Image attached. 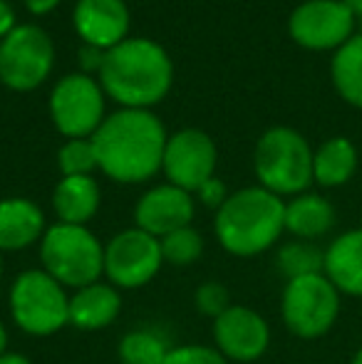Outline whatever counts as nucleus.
Returning <instances> with one entry per match:
<instances>
[{"mask_svg":"<svg viewBox=\"0 0 362 364\" xmlns=\"http://www.w3.org/2000/svg\"><path fill=\"white\" fill-rule=\"evenodd\" d=\"M166 129L149 109H119L92 134L97 166L117 183H142L161 171Z\"/></svg>","mask_w":362,"mask_h":364,"instance_id":"obj_1","label":"nucleus"},{"mask_svg":"<svg viewBox=\"0 0 362 364\" xmlns=\"http://www.w3.org/2000/svg\"><path fill=\"white\" fill-rule=\"evenodd\" d=\"M18 28V23H15V13L13 8H10L8 0H0V40L8 38L13 30Z\"/></svg>","mask_w":362,"mask_h":364,"instance_id":"obj_31","label":"nucleus"},{"mask_svg":"<svg viewBox=\"0 0 362 364\" xmlns=\"http://www.w3.org/2000/svg\"><path fill=\"white\" fill-rule=\"evenodd\" d=\"M358 149L345 136H333L313 151V183L340 188L358 173Z\"/></svg>","mask_w":362,"mask_h":364,"instance_id":"obj_21","label":"nucleus"},{"mask_svg":"<svg viewBox=\"0 0 362 364\" xmlns=\"http://www.w3.org/2000/svg\"><path fill=\"white\" fill-rule=\"evenodd\" d=\"M164 364H231L216 347L208 345H176L171 347Z\"/></svg>","mask_w":362,"mask_h":364,"instance_id":"obj_28","label":"nucleus"},{"mask_svg":"<svg viewBox=\"0 0 362 364\" xmlns=\"http://www.w3.org/2000/svg\"><path fill=\"white\" fill-rule=\"evenodd\" d=\"M323 273L340 295L362 297V225L330 240L325 248Z\"/></svg>","mask_w":362,"mask_h":364,"instance_id":"obj_17","label":"nucleus"},{"mask_svg":"<svg viewBox=\"0 0 362 364\" xmlns=\"http://www.w3.org/2000/svg\"><path fill=\"white\" fill-rule=\"evenodd\" d=\"M40 263L65 288H85L105 275V245L87 225H48L40 240Z\"/></svg>","mask_w":362,"mask_h":364,"instance_id":"obj_5","label":"nucleus"},{"mask_svg":"<svg viewBox=\"0 0 362 364\" xmlns=\"http://www.w3.org/2000/svg\"><path fill=\"white\" fill-rule=\"evenodd\" d=\"M231 196V193L226 191V183L221 181L218 176H213V178H208L206 183H203L201 188L196 191V198L203 203L206 208H211V211H218V208L226 203V198Z\"/></svg>","mask_w":362,"mask_h":364,"instance_id":"obj_29","label":"nucleus"},{"mask_svg":"<svg viewBox=\"0 0 362 364\" xmlns=\"http://www.w3.org/2000/svg\"><path fill=\"white\" fill-rule=\"evenodd\" d=\"M55 45L38 25H18L0 40V82L8 90H38L53 73Z\"/></svg>","mask_w":362,"mask_h":364,"instance_id":"obj_8","label":"nucleus"},{"mask_svg":"<svg viewBox=\"0 0 362 364\" xmlns=\"http://www.w3.org/2000/svg\"><path fill=\"white\" fill-rule=\"evenodd\" d=\"M100 183L92 176H63L53 191V208L60 223L87 225L100 211Z\"/></svg>","mask_w":362,"mask_h":364,"instance_id":"obj_20","label":"nucleus"},{"mask_svg":"<svg viewBox=\"0 0 362 364\" xmlns=\"http://www.w3.org/2000/svg\"><path fill=\"white\" fill-rule=\"evenodd\" d=\"M45 230V213L35 201L20 196L0 201V253H15L40 243Z\"/></svg>","mask_w":362,"mask_h":364,"instance_id":"obj_16","label":"nucleus"},{"mask_svg":"<svg viewBox=\"0 0 362 364\" xmlns=\"http://www.w3.org/2000/svg\"><path fill=\"white\" fill-rule=\"evenodd\" d=\"M97 77L102 92L122 105V109H149L169 95L174 65L154 40L127 38L107 50Z\"/></svg>","mask_w":362,"mask_h":364,"instance_id":"obj_2","label":"nucleus"},{"mask_svg":"<svg viewBox=\"0 0 362 364\" xmlns=\"http://www.w3.org/2000/svg\"><path fill=\"white\" fill-rule=\"evenodd\" d=\"M231 305H233L231 292H228V288L223 283H218V280H206V283H201L193 290V307H196L203 317L216 320V317H221Z\"/></svg>","mask_w":362,"mask_h":364,"instance_id":"obj_27","label":"nucleus"},{"mask_svg":"<svg viewBox=\"0 0 362 364\" xmlns=\"http://www.w3.org/2000/svg\"><path fill=\"white\" fill-rule=\"evenodd\" d=\"M358 20L343 0H305L290 13L288 33L305 50H338L355 35Z\"/></svg>","mask_w":362,"mask_h":364,"instance_id":"obj_11","label":"nucleus"},{"mask_svg":"<svg viewBox=\"0 0 362 364\" xmlns=\"http://www.w3.org/2000/svg\"><path fill=\"white\" fill-rule=\"evenodd\" d=\"M333 87L350 107L362 109V33H355L330 60Z\"/></svg>","mask_w":362,"mask_h":364,"instance_id":"obj_22","label":"nucleus"},{"mask_svg":"<svg viewBox=\"0 0 362 364\" xmlns=\"http://www.w3.org/2000/svg\"><path fill=\"white\" fill-rule=\"evenodd\" d=\"M350 8V13L355 15V20H362V0H343Z\"/></svg>","mask_w":362,"mask_h":364,"instance_id":"obj_34","label":"nucleus"},{"mask_svg":"<svg viewBox=\"0 0 362 364\" xmlns=\"http://www.w3.org/2000/svg\"><path fill=\"white\" fill-rule=\"evenodd\" d=\"M213 233L218 245L236 258L266 253L285 233V201L263 186L241 188L216 211Z\"/></svg>","mask_w":362,"mask_h":364,"instance_id":"obj_3","label":"nucleus"},{"mask_svg":"<svg viewBox=\"0 0 362 364\" xmlns=\"http://www.w3.org/2000/svg\"><path fill=\"white\" fill-rule=\"evenodd\" d=\"M23 3L33 15H48L50 10L58 8L60 0H23Z\"/></svg>","mask_w":362,"mask_h":364,"instance_id":"obj_32","label":"nucleus"},{"mask_svg":"<svg viewBox=\"0 0 362 364\" xmlns=\"http://www.w3.org/2000/svg\"><path fill=\"white\" fill-rule=\"evenodd\" d=\"M50 117L63 136L90 139L107 119L100 82L85 73L65 75L50 95Z\"/></svg>","mask_w":362,"mask_h":364,"instance_id":"obj_9","label":"nucleus"},{"mask_svg":"<svg viewBox=\"0 0 362 364\" xmlns=\"http://www.w3.org/2000/svg\"><path fill=\"white\" fill-rule=\"evenodd\" d=\"M258 186L275 196H298L313 183V149L298 129L271 127L263 132L253 151Z\"/></svg>","mask_w":362,"mask_h":364,"instance_id":"obj_4","label":"nucleus"},{"mask_svg":"<svg viewBox=\"0 0 362 364\" xmlns=\"http://www.w3.org/2000/svg\"><path fill=\"white\" fill-rule=\"evenodd\" d=\"M0 364H33V362H30V357L20 355V352H5L0 357Z\"/></svg>","mask_w":362,"mask_h":364,"instance_id":"obj_33","label":"nucleus"},{"mask_svg":"<svg viewBox=\"0 0 362 364\" xmlns=\"http://www.w3.org/2000/svg\"><path fill=\"white\" fill-rule=\"evenodd\" d=\"M213 347L228 362L248 364L261 360L271 345V327L266 317L246 305H231L213 320Z\"/></svg>","mask_w":362,"mask_h":364,"instance_id":"obj_13","label":"nucleus"},{"mask_svg":"<svg viewBox=\"0 0 362 364\" xmlns=\"http://www.w3.org/2000/svg\"><path fill=\"white\" fill-rule=\"evenodd\" d=\"M102 60H105V53L97 48H90V45H85L82 48V73L90 75V73H100L102 68Z\"/></svg>","mask_w":362,"mask_h":364,"instance_id":"obj_30","label":"nucleus"},{"mask_svg":"<svg viewBox=\"0 0 362 364\" xmlns=\"http://www.w3.org/2000/svg\"><path fill=\"white\" fill-rule=\"evenodd\" d=\"M8 352V330H5V325L0 322V357Z\"/></svg>","mask_w":362,"mask_h":364,"instance_id":"obj_35","label":"nucleus"},{"mask_svg":"<svg viewBox=\"0 0 362 364\" xmlns=\"http://www.w3.org/2000/svg\"><path fill=\"white\" fill-rule=\"evenodd\" d=\"M161 265L159 238L137 225L119 230L105 243V278L117 290L144 288L159 275Z\"/></svg>","mask_w":362,"mask_h":364,"instance_id":"obj_10","label":"nucleus"},{"mask_svg":"<svg viewBox=\"0 0 362 364\" xmlns=\"http://www.w3.org/2000/svg\"><path fill=\"white\" fill-rule=\"evenodd\" d=\"M216 144L206 132L181 129L166 139L161 171L171 186L196 193L208 178L216 176Z\"/></svg>","mask_w":362,"mask_h":364,"instance_id":"obj_12","label":"nucleus"},{"mask_svg":"<svg viewBox=\"0 0 362 364\" xmlns=\"http://www.w3.org/2000/svg\"><path fill=\"white\" fill-rule=\"evenodd\" d=\"M0 283H3V253H0Z\"/></svg>","mask_w":362,"mask_h":364,"instance_id":"obj_37","label":"nucleus"},{"mask_svg":"<svg viewBox=\"0 0 362 364\" xmlns=\"http://www.w3.org/2000/svg\"><path fill=\"white\" fill-rule=\"evenodd\" d=\"M325 248H318L310 240H290L283 243L275 253V268L280 270L285 280L305 278V275L323 273Z\"/></svg>","mask_w":362,"mask_h":364,"instance_id":"obj_24","label":"nucleus"},{"mask_svg":"<svg viewBox=\"0 0 362 364\" xmlns=\"http://www.w3.org/2000/svg\"><path fill=\"white\" fill-rule=\"evenodd\" d=\"M10 317L33 337H50L70 325V295L43 268L23 270L8 292Z\"/></svg>","mask_w":362,"mask_h":364,"instance_id":"obj_6","label":"nucleus"},{"mask_svg":"<svg viewBox=\"0 0 362 364\" xmlns=\"http://www.w3.org/2000/svg\"><path fill=\"white\" fill-rule=\"evenodd\" d=\"M350 364H362V345L355 350V355H353V360H350Z\"/></svg>","mask_w":362,"mask_h":364,"instance_id":"obj_36","label":"nucleus"},{"mask_svg":"<svg viewBox=\"0 0 362 364\" xmlns=\"http://www.w3.org/2000/svg\"><path fill=\"white\" fill-rule=\"evenodd\" d=\"M358 25H360V33H362V20H358Z\"/></svg>","mask_w":362,"mask_h":364,"instance_id":"obj_38","label":"nucleus"},{"mask_svg":"<svg viewBox=\"0 0 362 364\" xmlns=\"http://www.w3.org/2000/svg\"><path fill=\"white\" fill-rule=\"evenodd\" d=\"M335 208L320 193H298L285 201V233L295 240H315L325 238L335 228Z\"/></svg>","mask_w":362,"mask_h":364,"instance_id":"obj_19","label":"nucleus"},{"mask_svg":"<svg viewBox=\"0 0 362 364\" xmlns=\"http://www.w3.org/2000/svg\"><path fill=\"white\" fill-rule=\"evenodd\" d=\"M73 23L85 45L107 53L127 40L129 10L124 0H78Z\"/></svg>","mask_w":362,"mask_h":364,"instance_id":"obj_15","label":"nucleus"},{"mask_svg":"<svg viewBox=\"0 0 362 364\" xmlns=\"http://www.w3.org/2000/svg\"><path fill=\"white\" fill-rule=\"evenodd\" d=\"M159 243L164 263L176 265V268H186V265L196 263L203 255V238L193 225H186V228L164 235V238H159Z\"/></svg>","mask_w":362,"mask_h":364,"instance_id":"obj_25","label":"nucleus"},{"mask_svg":"<svg viewBox=\"0 0 362 364\" xmlns=\"http://www.w3.org/2000/svg\"><path fill=\"white\" fill-rule=\"evenodd\" d=\"M169 352V340L151 327H139V330L127 332L119 340V347H117L122 364H164Z\"/></svg>","mask_w":362,"mask_h":364,"instance_id":"obj_23","label":"nucleus"},{"mask_svg":"<svg viewBox=\"0 0 362 364\" xmlns=\"http://www.w3.org/2000/svg\"><path fill=\"white\" fill-rule=\"evenodd\" d=\"M58 166L63 176H92L97 166V151L90 139H68L58 154Z\"/></svg>","mask_w":362,"mask_h":364,"instance_id":"obj_26","label":"nucleus"},{"mask_svg":"<svg viewBox=\"0 0 362 364\" xmlns=\"http://www.w3.org/2000/svg\"><path fill=\"white\" fill-rule=\"evenodd\" d=\"M122 312V295L112 283H90L70 295V325L82 332L110 327Z\"/></svg>","mask_w":362,"mask_h":364,"instance_id":"obj_18","label":"nucleus"},{"mask_svg":"<svg viewBox=\"0 0 362 364\" xmlns=\"http://www.w3.org/2000/svg\"><path fill=\"white\" fill-rule=\"evenodd\" d=\"M343 307L340 290L325 278V273L285 280L280 295V317L290 335L298 340H318L335 327Z\"/></svg>","mask_w":362,"mask_h":364,"instance_id":"obj_7","label":"nucleus"},{"mask_svg":"<svg viewBox=\"0 0 362 364\" xmlns=\"http://www.w3.org/2000/svg\"><path fill=\"white\" fill-rule=\"evenodd\" d=\"M193 213H196L193 193L171 183H161L142 193L134 206V225L154 238H164L174 230L191 225Z\"/></svg>","mask_w":362,"mask_h":364,"instance_id":"obj_14","label":"nucleus"}]
</instances>
